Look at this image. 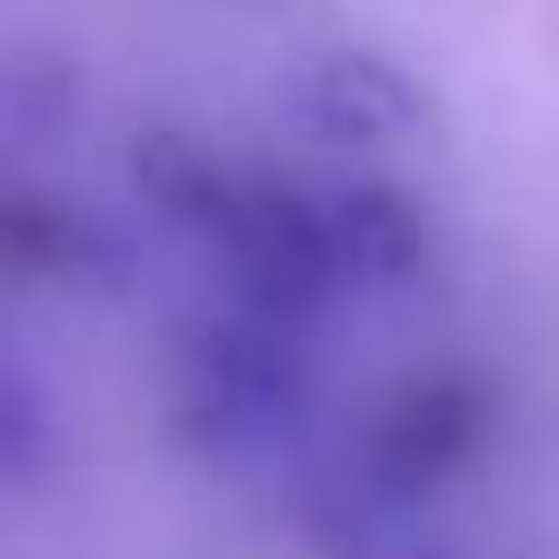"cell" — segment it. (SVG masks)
Here are the masks:
<instances>
[{
	"label": "cell",
	"instance_id": "obj_5",
	"mask_svg": "<svg viewBox=\"0 0 559 559\" xmlns=\"http://www.w3.org/2000/svg\"><path fill=\"white\" fill-rule=\"evenodd\" d=\"M323 245H332L341 288H402L428 262V218L393 183H341L323 192Z\"/></svg>",
	"mask_w": 559,
	"mask_h": 559
},
{
	"label": "cell",
	"instance_id": "obj_3",
	"mask_svg": "<svg viewBox=\"0 0 559 559\" xmlns=\"http://www.w3.org/2000/svg\"><path fill=\"white\" fill-rule=\"evenodd\" d=\"M480 428H489V393L472 376H419L376 402V419L358 437V472L384 498H428L472 463Z\"/></svg>",
	"mask_w": 559,
	"mask_h": 559
},
{
	"label": "cell",
	"instance_id": "obj_4",
	"mask_svg": "<svg viewBox=\"0 0 559 559\" xmlns=\"http://www.w3.org/2000/svg\"><path fill=\"white\" fill-rule=\"evenodd\" d=\"M297 114L314 140H341V148H393L428 122V96L367 44H341L323 61H306L297 79Z\"/></svg>",
	"mask_w": 559,
	"mask_h": 559
},
{
	"label": "cell",
	"instance_id": "obj_7",
	"mask_svg": "<svg viewBox=\"0 0 559 559\" xmlns=\"http://www.w3.org/2000/svg\"><path fill=\"white\" fill-rule=\"evenodd\" d=\"M105 236H87L79 218L44 210V201H9V271L17 280H87L105 271Z\"/></svg>",
	"mask_w": 559,
	"mask_h": 559
},
{
	"label": "cell",
	"instance_id": "obj_6",
	"mask_svg": "<svg viewBox=\"0 0 559 559\" xmlns=\"http://www.w3.org/2000/svg\"><path fill=\"white\" fill-rule=\"evenodd\" d=\"M131 183H140V201L166 218V227H192L201 245L218 236V218H227V201H236V175L227 166H210L192 140H175V131H148L140 148H131Z\"/></svg>",
	"mask_w": 559,
	"mask_h": 559
},
{
	"label": "cell",
	"instance_id": "obj_1",
	"mask_svg": "<svg viewBox=\"0 0 559 559\" xmlns=\"http://www.w3.org/2000/svg\"><path fill=\"white\" fill-rule=\"evenodd\" d=\"M288 323H201L175 341V384H166V411L192 445L210 454H253V445H280L306 411V376L280 341Z\"/></svg>",
	"mask_w": 559,
	"mask_h": 559
},
{
	"label": "cell",
	"instance_id": "obj_2",
	"mask_svg": "<svg viewBox=\"0 0 559 559\" xmlns=\"http://www.w3.org/2000/svg\"><path fill=\"white\" fill-rule=\"evenodd\" d=\"M210 253L236 280L245 314H262V323H297L341 288L332 245H323V192H288V183L236 175V201H227Z\"/></svg>",
	"mask_w": 559,
	"mask_h": 559
}]
</instances>
